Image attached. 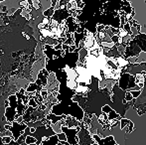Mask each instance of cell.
Listing matches in <instances>:
<instances>
[{"mask_svg":"<svg viewBox=\"0 0 146 145\" xmlns=\"http://www.w3.org/2000/svg\"><path fill=\"white\" fill-rule=\"evenodd\" d=\"M48 13H49V10H48V11H46V12H44L45 15H46V14H48ZM53 13H54V9H52V10L50 11V14H51V15H53Z\"/></svg>","mask_w":146,"mask_h":145,"instance_id":"52a82bcc","label":"cell"},{"mask_svg":"<svg viewBox=\"0 0 146 145\" xmlns=\"http://www.w3.org/2000/svg\"><path fill=\"white\" fill-rule=\"evenodd\" d=\"M92 145H98V143H94V144H92Z\"/></svg>","mask_w":146,"mask_h":145,"instance_id":"ba28073f","label":"cell"},{"mask_svg":"<svg viewBox=\"0 0 146 145\" xmlns=\"http://www.w3.org/2000/svg\"><path fill=\"white\" fill-rule=\"evenodd\" d=\"M57 137H58L59 141H67V137H66V134L65 133H59L57 134Z\"/></svg>","mask_w":146,"mask_h":145,"instance_id":"277c9868","label":"cell"},{"mask_svg":"<svg viewBox=\"0 0 146 145\" xmlns=\"http://www.w3.org/2000/svg\"><path fill=\"white\" fill-rule=\"evenodd\" d=\"M25 145H30V144H34V143H36L37 142V140L35 139L34 137H32V136H29V135H27L26 136V138H25Z\"/></svg>","mask_w":146,"mask_h":145,"instance_id":"3957f363","label":"cell"},{"mask_svg":"<svg viewBox=\"0 0 146 145\" xmlns=\"http://www.w3.org/2000/svg\"><path fill=\"white\" fill-rule=\"evenodd\" d=\"M92 139L96 140V143L98 145H115L116 142L114 141L112 136H108L106 138H100L98 134H94L92 135Z\"/></svg>","mask_w":146,"mask_h":145,"instance_id":"6da1fadb","label":"cell"},{"mask_svg":"<svg viewBox=\"0 0 146 145\" xmlns=\"http://www.w3.org/2000/svg\"><path fill=\"white\" fill-rule=\"evenodd\" d=\"M132 95H131V93H126V95H125V97H124V99L126 101H132Z\"/></svg>","mask_w":146,"mask_h":145,"instance_id":"5b68a950","label":"cell"},{"mask_svg":"<svg viewBox=\"0 0 146 145\" xmlns=\"http://www.w3.org/2000/svg\"><path fill=\"white\" fill-rule=\"evenodd\" d=\"M140 95V91H132L131 93V95H132V97L133 99H136L138 95Z\"/></svg>","mask_w":146,"mask_h":145,"instance_id":"8992f818","label":"cell"},{"mask_svg":"<svg viewBox=\"0 0 146 145\" xmlns=\"http://www.w3.org/2000/svg\"><path fill=\"white\" fill-rule=\"evenodd\" d=\"M88 91V85H78V87L75 89V93H77V95H87Z\"/></svg>","mask_w":146,"mask_h":145,"instance_id":"7a4b0ae2","label":"cell"}]
</instances>
